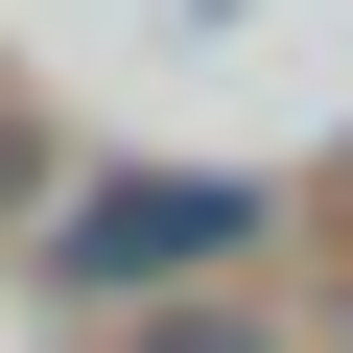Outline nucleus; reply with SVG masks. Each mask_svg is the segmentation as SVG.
Masks as SVG:
<instances>
[{"label":"nucleus","instance_id":"f03ea898","mask_svg":"<svg viewBox=\"0 0 353 353\" xmlns=\"http://www.w3.org/2000/svg\"><path fill=\"white\" fill-rule=\"evenodd\" d=\"M141 353H259V306H141Z\"/></svg>","mask_w":353,"mask_h":353},{"label":"nucleus","instance_id":"f257e3e1","mask_svg":"<svg viewBox=\"0 0 353 353\" xmlns=\"http://www.w3.org/2000/svg\"><path fill=\"white\" fill-rule=\"evenodd\" d=\"M48 259H71V306H189L212 259H259V189L236 165H141V189H94Z\"/></svg>","mask_w":353,"mask_h":353}]
</instances>
